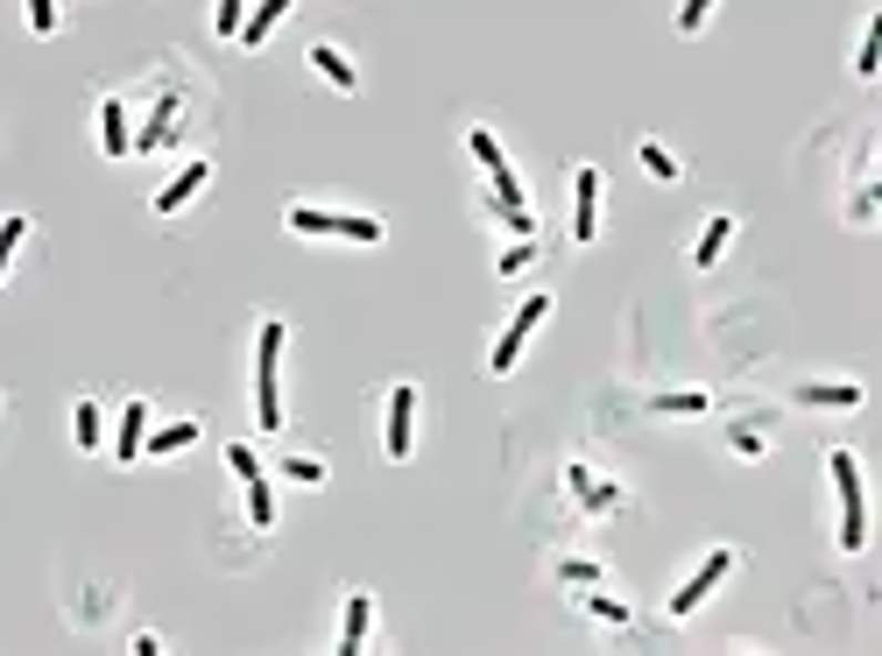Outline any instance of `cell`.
<instances>
[{"mask_svg":"<svg viewBox=\"0 0 882 656\" xmlns=\"http://www.w3.org/2000/svg\"><path fill=\"white\" fill-rule=\"evenodd\" d=\"M191 438H198V417H177V423H163V431H148L142 452H148V459H170V452H184Z\"/></svg>","mask_w":882,"mask_h":656,"instance_id":"15","label":"cell"},{"mask_svg":"<svg viewBox=\"0 0 882 656\" xmlns=\"http://www.w3.org/2000/svg\"><path fill=\"white\" fill-rule=\"evenodd\" d=\"M565 488L580 494V501H586L593 515H607V509H615V501H622V488H607V480H593L586 467H572V473H565Z\"/></svg>","mask_w":882,"mask_h":656,"instance_id":"16","label":"cell"},{"mask_svg":"<svg viewBox=\"0 0 882 656\" xmlns=\"http://www.w3.org/2000/svg\"><path fill=\"white\" fill-rule=\"evenodd\" d=\"M735 565H741V557H735V551H706V557H699V572H693V578H685V586H678V593H670V622H693V614H699L706 601H714V586H720V578H727V572H735Z\"/></svg>","mask_w":882,"mask_h":656,"instance_id":"5","label":"cell"},{"mask_svg":"<svg viewBox=\"0 0 882 656\" xmlns=\"http://www.w3.org/2000/svg\"><path fill=\"white\" fill-rule=\"evenodd\" d=\"M205 184H213V163H184V170H177V177H170V184L156 191V212H184V205H191V198H198V191H205Z\"/></svg>","mask_w":882,"mask_h":656,"instance_id":"9","label":"cell"},{"mask_svg":"<svg viewBox=\"0 0 882 656\" xmlns=\"http://www.w3.org/2000/svg\"><path fill=\"white\" fill-rule=\"evenodd\" d=\"M827 473H833V494H840V551H861L869 544V488H861L854 452H827Z\"/></svg>","mask_w":882,"mask_h":656,"instance_id":"3","label":"cell"},{"mask_svg":"<svg viewBox=\"0 0 882 656\" xmlns=\"http://www.w3.org/2000/svg\"><path fill=\"white\" fill-rule=\"evenodd\" d=\"M706 14H714V0H685V8H678V29H685V35H699V29H706Z\"/></svg>","mask_w":882,"mask_h":656,"instance_id":"27","label":"cell"},{"mask_svg":"<svg viewBox=\"0 0 882 656\" xmlns=\"http://www.w3.org/2000/svg\"><path fill=\"white\" fill-rule=\"evenodd\" d=\"M283 14H290V0H255V14H247V22H240V35H234V43L261 50L268 35H276V22H283Z\"/></svg>","mask_w":882,"mask_h":656,"instance_id":"13","label":"cell"},{"mask_svg":"<svg viewBox=\"0 0 882 656\" xmlns=\"http://www.w3.org/2000/svg\"><path fill=\"white\" fill-rule=\"evenodd\" d=\"M735 452L741 459H762V431H756V423H735Z\"/></svg>","mask_w":882,"mask_h":656,"instance_id":"31","label":"cell"},{"mask_svg":"<svg viewBox=\"0 0 882 656\" xmlns=\"http://www.w3.org/2000/svg\"><path fill=\"white\" fill-rule=\"evenodd\" d=\"M283 339H290V325L261 318V332H255V417H261V431H283Z\"/></svg>","mask_w":882,"mask_h":656,"instance_id":"1","label":"cell"},{"mask_svg":"<svg viewBox=\"0 0 882 656\" xmlns=\"http://www.w3.org/2000/svg\"><path fill=\"white\" fill-rule=\"evenodd\" d=\"M22 8H29V29H35V35L57 29V0H22Z\"/></svg>","mask_w":882,"mask_h":656,"instance_id":"28","label":"cell"},{"mask_svg":"<svg viewBox=\"0 0 882 656\" xmlns=\"http://www.w3.org/2000/svg\"><path fill=\"white\" fill-rule=\"evenodd\" d=\"M875 50H882V22L869 14V29H861V50H854V79H875Z\"/></svg>","mask_w":882,"mask_h":656,"instance_id":"22","label":"cell"},{"mask_svg":"<svg viewBox=\"0 0 882 656\" xmlns=\"http://www.w3.org/2000/svg\"><path fill=\"white\" fill-rule=\"evenodd\" d=\"M283 473H290V480H304V488H318V480H325V467H318V459H304V452H290V459H283Z\"/></svg>","mask_w":882,"mask_h":656,"instance_id":"26","label":"cell"},{"mask_svg":"<svg viewBox=\"0 0 882 656\" xmlns=\"http://www.w3.org/2000/svg\"><path fill=\"white\" fill-rule=\"evenodd\" d=\"M142 438H148V402L134 396L127 410H121V431H113V459H121V467H134V459H142Z\"/></svg>","mask_w":882,"mask_h":656,"instance_id":"11","label":"cell"},{"mask_svg":"<svg viewBox=\"0 0 882 656\" xmlns=\"http://www.w3.org/2000/svg\"><path fill=\"white\" fill-rule=\"evenodd\" d=\"M100 148H106V156H127V148H134L127 106H121V100H100Z\"/></svg>","mask_w":882,"mask_h":656,"instance_id":"14","label":"cell"},{"mask_svg":"<svg viewBox=\"0 0 882 656\" xmlns=\"http://www.w3.org/2000/svg\"><path fill=\"white\" fill-rule=\"evenodd\" d=\"M586 614H593V622H628V607H622V601H601V593L586 601Z\"/></svg>","mask_w":882,"mask_h":656,"instance_id":"32","label":"cell"},{"mask_svg":"<svg viewBox=\"0 0 882 656\" xmlns=\"http://www.w3.org/2000/svg\"><path fill=\"white\" fill-rule=\"evenodd\" d=\"M22 234H29L22 212H14V219H0V283H8V262H14V247H22Z\"/></svg>","mask_w":882,"mask_h":656,"instance_id":"23","label":"cell"},{"mask_svg":"<svg viewBox=\"0 0 882 656\" xmlns=\"http://www.w3.org/2000/svg\"><path fill=\"white\" fill-rule=\"evenodd\" d=\"M283 226L304 234V240H360V247H381V234H389L381 219H368V212H325V205H290Z\"/></svg>","mask_w":882,"mask_h":656,"instance_id":"2","label":"cell"},{"mask_svg":"<svg viewBox=\"0 0 882 656\" xmlns=\"http://www.w3.org/2000/svg\"><path fill=\"white\" fill-rule=\"evenodd\" d=\"M226 467H234L240 480H255V473H261V459H255V445H226Z\"/></svg>","mask_w":882,"mask_h":656,"instance_id":"29","label":"cell"},{"mask_svg":"<svg viewBox=\"0 0 882 656\" xmlns=\"http://www.w3.org/2000/svg\"><path fill=\"white\" fill-rule=\"evenodd\" d=\"M565 578H572V586H593V578H601V565H593V557H565V565H558Z\"/></svg>","mask_w":882,"mask_h":656,"instance_id":"30","label":"cell"},{"mask_svg":"<svg viewBox=\"0 0 882 656\" xmlns=\"http://www.w3.org/2000/svg\"><path fill=\"white\" fill-rule=\"evenodd\" d=\"M544 318H551V289H536V297H523V304H515V318H509V332L494 339L488 368H494V375H509L515 360H523V346H530V332H536Z\"/></svg>","mask_w":882,"mask_h":656,"instance_id":"4","label":"cell"},{"mask_svg":"<svg viewBox=\"0 0 882 656\" xmlns=\"http://www.w3.org/2000/svg\"><path fill=\"white\" fill-rule=\"evenodd\" d=\"M727 240H735V219H706V234H699V247H693V268H714L720 255H727Z\"/></svg>","mask_w":882,"mask_h":656,"instance_id":"17","label":"cell"},{"mask_svg":"<svg viewBox=\"0 0 882 656\" xmlns=\"http://www.w3.org/2000/svg\"><path fill=\"white\" fill-rule=\"evenodd\" d=\"M861 396H869L861 381H804L798 389L804 410H861Z\"/></svg>","mask_w":882,"mask_h":656,"instance_id":"10","label":"cell"},{"mask_svg":"<svg viewBox=\"0 0 882 656\" xmlns=\"http://www.w3.org/2000/svg\"><path fill=\"white\" fill-rule=\"evenodd\" d=\"M649 410H657V417H706V410H714V396H699V389H670V396H649Z\"/></svg>","mask_w":882,"mask_h":656,"instance_id":"18","label":"cell"},{"mask_svg":"<svg viewBox=\"0 0 882 656\" xmlns=\"http://www.w3.org/2000/svg\"><path fill=\"white\" fill-rule=\"evenodd\" d=\"M381 445H389V459H410V452H417V381H396V389H389V423H381Z\"/></svg>","mask_w":882,"mask_h":656,"instance_id":"6","label":"cell"},{"mask_svg":"<svg viewBox=\"0 0 882 656\" xmlns=\"http://www.w3.org/2000/svg\"><path fill=\"white\" fill-rule=\"evenodd\" d=\"M368 628H375V601L368 593H347V607H339V656H360Z\"/></svg>","mask_w":882,"mask_h":656,"instance_id":"8","label":"cell"},{"mask_svg":"<svg viewBox=\"0 0 882 656\" xmlns=\"http://www.w3.org/2000/svg\"><path fill=\"white\" fill-rule=\"evenodd\" d=\"M311 71L325 85H339V92H360V71L347 64V50H339V43H311Z\"/></svg>","mask_w":882,"mask_h":656,"instance_id":"12","label":"cell"},{"mask_svg":"<svg viewBox=\"0 0 882 656\" xmlns=\"http://www.w3.org/2000/svg\"><path fill=\"white\" fill-rule=\"evenodd\" d=\"M601 234V170H580V177H572V240H593Z\"/></svg>","mask_w":882,"mask_h":656,"instance_id":"7","label":"cell"},{"mask_svg":"<svg viewBox=\"0 0 882 656\" xmlns=\"http://www.w3.org/2000/svg\"><path fill=\"white\" fill-rule=\"evenodd\" d=\"M71 431H79V445H85V452H100V445H106V417H100V402H79Z\"/></svg>","mask_w":882,"mask_h":656,"instance_id":"19","label":"cell"},{"mask_svg":"<svg viewBox=\"0 0 882 656\" xmlns=\"http://www.w3.org/2000/svg\"><path fill=\"white\" fill-rule=\"evenodd\" d=\"M636 156H643V170H649V177H657V184H678V177H685V170H678V156H670L664 142H643Z\"/></svg>","mask_w":882,"mask_h":656,"instance_id":"20","label":"cell"},{"mask_svg":"<svg viewBox=\"0 0 882 656\" xmlns=\"http://www.w3.org/2000/svg\"><path fill=\"white\" fill-rule=\"evenodd\" d=\"M240 22H247V0H219V8H213V29L219 35H240Z\"/></svg>","mask_w":882,"mask_h":656,"instance_id":"24","label":"cell"},{"mask_svg":"<svg viewBox=\"0 0 882 656\" xmlns=\"http://www.w3.org/2000/svg\"><path fill=\"white\" fill-rule=\"evenodd\" d=\"M247 523H255V530L276 523V494H268V480H261V473L247 480Z\"/></svg>","mask_w":882,"mask_h":656,"instance_id":"21","label":"cell"},{"mask_svg":"<svg viewBox=\"0 0 882 656\" xmlns=\"http://www.w3.org/2000/svg\"><path fill=\"white\" fill-rule=\"evenodd\" d=\"M530 262H536V234H523V240H515L509 255H502V276H523Z\"/></svg>","mask_w":882,"mask_h":656,"instance_id":"25","label":"cell"}]
</instances>
